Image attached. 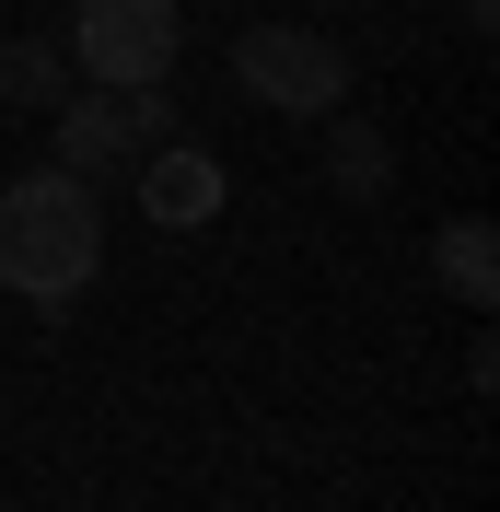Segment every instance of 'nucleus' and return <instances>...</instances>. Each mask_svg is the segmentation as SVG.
Wrapping results in <instances>:
<instances>
[{
    "instance_id": "423d86ee",
    "label": "nucleus",
    "mask_w": 500,
    "mask_h": 512,
    "mask_svg": "<svg viewBox=\"0 0 500 512\" xmlns=\"http://www.w3.org/2000/svg\"><path fill=\"white\" fill-rule=\"evenodd\" d=\"M431 280L466 303V315H489L500 303V233H489V210H454V222L431 233Z\"/></svg>"
},
{
    "instance_id": "39448f33",
    "label": "nucleus",
    "mask_w": 500,
    "mask_h": 512,
    "mask_svg": "<svg viewBox=\"0 0 500 512\" xmlns=\"http://www.w3.org/2000/svg\"><path fill=\"white\" fill-rule=\"evenodd\" d=\"M128 175H140V210H152L163 233L221 222V163H210V152H187V140H152V152L128 163Z\"/></svg>"
},
{
    "instance_id": "f03ea898",
    "label": "nucleus",
    "mask_w": 500,
    "mask_h": 512,
    "mask_svg": "<svg viewBox=\"0 0 500 512\" xmlns=\"http://www.w3.org/2000/svg\"><path fill=\"white\" fill-rule=\"evenodd\" d=\"M233 82L268 117H338L349 105V47L326 24H245L233 35Z\"/></svg>"
},
{
    "instance_id": "1a4fd4ad",
    "label": "nucleus",
    "mask_w": 500,
    "mask_h": 512,
    "mask_svg": "<svg viewBox=\"0 0 500 512\" xmlns=\"http://www.w3.org/2000/svg\"><path fill=\"white\" fill-rule=\"evenodd\" d=\"M454 24H466V35H489V24H500V0H454Z\"/></svg>"
},
{
    "instance_id": "f257e3e1",
    "label": "nucleus",
    "mask_w": 500,
    "mask_h": 512,
    "mask_svg": "<svg viewBox=\"0 0 500 512\" xmlns=\"http://www.w3.org/2000/svg\"><path fill=\"white\" fill-rule=\"evenodd\" d=\"M94 268H105V210H94L82 175L35 163V175L0 187V291H12V303L70 315V303L94 291Z\"/></svg>"
},
{
    "instance_id": "20e7f679",
    "label": "nucleus",
    "mask_w": 500,
    "mask_h": 512,
    "mask_svg": "<svg viewBox=\"0 0 500 512\" xmlns=\"http://www.w3.org/2000/svg\"><path fill=\"white\" fill-rule=\"evenodd\" d=\"M175 47H187V24H175V0H70V70L82 82H163L175 70Z\"/></svg>"
},
{
    "instance_id": "0eeeda50",
    "label": "nucleus",
    "mask_w": 500,
    "mask_h": 512,
    "mask_svg": "<svg viewBox=\"0 0 500 512\" xmlns=\"http://www.w3.org/2000/svg\"><path fill=\"white\" fill-rule=\"evenodd\" d=\"M326 187L349 198V210H384V187H396V152H384V128L373 117H326Z\"/></svg>"
},
{
    "instance_id": "6e6552de",
    "label": "nucleus",
    "mask_w": 500,
    "mask_h": 512,
    "mask_svg": "<svg viewBox=\"0 0 500 512\" xmlns=\"http://www.w3.org/2000/svg\"><path fill=\"white\" fill-rule=\"evenodd\" d=\"M59 94H70V47L59 35H0V105H35L47 117Z\"/></svg>"
},
{
    "instance_id": "7ed1b4c3",
    "label": "nucleus",
    "mask_w": 500,
    "mask_h": 512,
    "mask_svg": "<svg viewBox=\"0 0 500 512\" xmlns=\"http://www.w3.org/2000/svg\"><path fill=\"white\" fill-rule=\"evenodd\" d=\"M163 117H175L163 82H140V94H128V82H82V94H59V105H47V128H59V175H82V187L128 175V163L163 140Z\"/></svg>"
}]
</instances>
